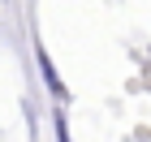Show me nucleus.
I'll use <instances>...</instances> for the list:
<instances>
[{"mask_svg":"<svg viewBox=\"0 0 151 142\" xmlns=\"http://www.w3.org/2000/svg\"><path fill=\"white\" fill-rule=\"evenodd\" d=\"M4 4H9V0H4Z\"/></svg>","mask_w":151,"mask_h":142,"instance_id":"nucleus-3","label":"nucleus"},{"mask_svg":"<svg viewBox=\"0 0 151 142\" xmlns=\"http://www.w3.org/2000/svg\"><path fill=\"white\" fill-rule=\"evenodd\" d=\"M35 65H39V78H43L47 95H52L56 103H69V86H65V78H60V73H56V60L47 56V47H43V43L35 47Z\"/></svg>","mask_w":151,"mask_h":142,"instance_id":"nucleus-1","label":"nucleus"},{"mask_svg":"<svg viewBox=\"0 0 151 142\" xmlns=\"http://www.w3.org/2000/svg\"><path fill=\"white\" fill-rule=\"evenodd\" d=\"M52 133H56V142H73V138H69V116H65V103L52 108Z\"/></svg>","mask_w":151,"mask_h":142,"instance_id":"nucleus-2","label":"nucleus"}]
</instances>
